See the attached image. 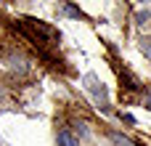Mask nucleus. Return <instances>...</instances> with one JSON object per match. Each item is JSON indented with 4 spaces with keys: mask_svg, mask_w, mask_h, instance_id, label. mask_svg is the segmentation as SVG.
I'll return each mask as SVG.
<instances>
[{
    "mask_svg": "<svg viewBox=\"0 0 151 146\" xmlns=\"http://www.w3.org/2000/svg\"><path fill=\"white\" fill-rule=\"evenodd\" d=\"M85 90L93 96V101L98 104V109H101V112H109V93H106V85H104L93 72H88V74H85Z\"/></svg>",
    "mask_w": 151,
    "mask_h": 146,
    "instance_id": "f257e3e1",
    "label": "nucleus"
},
{
    "mask_svg": "<svg viewBox=\"0 0 151 146\" xmlns=\"http://www.w3.org/2000/svg\"><path fill=\"white\" fill-rule=\"evenodd\" d=\"M58 146H80V141H77L69 130H61V133H58Z\"/></svg>",
    "mask_w": 151,
    "mask_h": 146,
    "instance_id": "f03ea898",
    "label": "nucleus"
},
{
    "mask_svg": "<svg viewBox=\"0 0 151 146\" xmlns=\"http://www.w3.org/2000/svg\"><path fill=\"white\" fill-rule=\"evenodd\" d=\"M109 138H111L114 146H135V141H130V138L122 136V133H109Z\"/></svg>",
    "mask_w": 151,
    "mask_h": 146,
    "instance_id": "7ed1b4c3",
    "label": "nucleus"
},
{
    "mask_svg": "<svg viewBox=\"0 0 151 146\" xmlns=\"http://www.w3.org/2000/svg\"><path fill=\"white\" fill-rule=\"evenodd\" d=\"M141 51H143V53H146V56L151 59V37H146V40H141Z\"/></svg>",
    "mask_w": 151,
    "mask_h": 146,
    "instance_id": "20e7f679",
    "label": "nucleus"
},
{
    "mask_svg": "<svg viewBox=\"0 0 151 146\" xmlns=\"http://www.w3.org/2000/svg\"><path fill=\"white\" fill-rule=\"evenodd\" d=\"M146 19H151V11H143V13H138V24H146Z\"/></svg>",
    "mask_w": 151,
    "mask_h": 146,
    "instance_id": "39448f33",
    "label": "nucleus"
},
{
    "mask_svg": "<svg viewBox=\"0 0 151 146\" xmlns=\"http://www.w3.org/2000/svg\"><path fill=\"white\" fill-rule=\"evenodd\" d=\"M143 106H146V109H151V88L146 90V96H143Z\"/></svg>",
    "mask_w": 151,
    "mask_h": 146,
    "instance_id": "423d86ee",
    "label": "nucleus"
}]
</instances>
